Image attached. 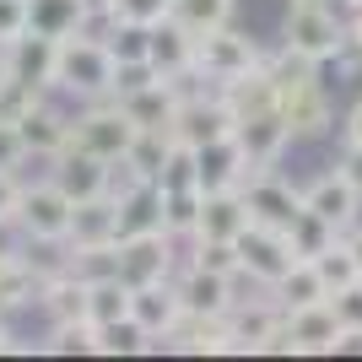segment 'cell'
Masks as SVG:
<instances>
[{
	"mask_svg": "<svg viewBox=\"0 0 362 362\" xmlns=\"http://www.w3.org/2000/svg\"><path fill=\"white\" fill-rule=\"evenodd\" d=\"M341 173H346V179H351V189L362 195V146H351V141H346V157H341Z\"/></svg>",
	"mask_w": 362,
	"mask_h": 362,
	"instance_id": "cell-47",
	"label": "cell"
},
{
	"mask_svg": "<svg viewBox=\"0 0 362 362\" xmlns=\"http://www.w3.org/2000/svg\"><path fill=\"white\" fill-rule=\"evenodd\" d=\"M151 346H157V341H151L130 314L114 319V325H98V351H103V357H136V351H151Z\"/></svg>",
	"mask_w": 362,
	"mask_h": 362,
	"instance_id": "cell-34",
	"label": "cell"
},
{
	"mask_svg": "<svg viewBox=\"0 0 362 362\" xmlns=\"http://www.w3.org/2000/svg\"><path fill=\"white\" fill-rule=\"evenodd\" d=\"M81 16H87V0H28V33L54 38V44L81 28Z\"/></svg>",
	"mask_w": 362,
	"mask_h": 362,
	"instance_id": "cell-27",
	"label": "cell"
},
{
	"mask_svg": "<svg viewBox=\"0 0 362 362\" xmlns=\"http://www.w3.org/2000/svg\"><path fill=\"white\" fill-rule=\"evenodd\" d=\"M195 44H200V33H189L179 16H168V22L151 28V65H157L163 76L195 71Z\"/></svg>",
	"mask_w": 362,
	"mask_h": 362,
	"instance_id": "cell-20",
	"label": "cell"
},
{
	"mask_svg": "<svg viewBox=\"0 0 362 362\" xmlns=\"http://www.w3.org/2000/svg\"><path fill=\"white\" fill-rule=\"evenodd\" d=\"M71 211H76V200L54 179L22 184V195H16V222H22L28 243H65L71 238Z\"/></svg>",
	"mask_w": 362,
	"mask_h": 362,
	"instance_id": "cell-5",
	"label": "cell"
},
{
	"mask_svg": "<svg viewBox=\"0 0 362 362\" xmlns=\"http://www.w3.org/2000/svg\"><path fill=\"white\" fill-rule=\"evenodd\" d=\"M151 227H163V189L141 184L136 195L119 200V238H136V233H151Z\"/></svg>",
	"mask_w": 362,
	"mask_h": 362,
	"instance_id": "cell-30",
	"label": "cell"
},
{
	"mask_svg": "<svg viewBox=\"0 0 362 362\" xmlns=\"http://www.w3.org/2000/svg\"><path fill=\"white\" fill-rule=\"evenodd\" d=\"M49 351L54 357H92L98 351V325L92 319H65V325H54V335H49Z\"/></svg>",
	"mask_w": 362,
	"mask_h": 362,
	"instance_id": "cell-39",
	"label": "cell"
},
{
	"mask_svg": "<svg viewBox=\"0 0 362 362\" xmlns=\"http://www.w3.org/2000/svg\"><path fill=\"white\" fill-rule=\"evenodd\" d=\"M87 298H92V281H81L76 271H49L44 287H38V308L49 314V325H65V319H87Z\"/></svg>",
	"mask_w": 362,
	"mask_h": 362,
	"instance_id": "cell-18",
	"label": "cell"
},
{
	"mask_svg": "<svg viewBox=\"0 0 362 362\" xmlns=\"http://www.w3.org/2000/svg\"><path fill=\"white\" fill-rule=\"evenodd\" d=\"M281 319H287V308L276 303V292H271V303L238 298L233 308H227V335H233V351H265V341L281 330Z\"/></svg>",
	"mask_w": 362,
	"mask_h": 362,
	"instance_id": "cell-14",
	"label": "cell"
},
{
	"mask_svg": "<svg viewBox=\"0 0 362 362\" xmlns=\"http://www.w3.org/2000/svg\"><path fill=\"white\" fill-rule=\"evenodd\" d=\"M130 314V287L119 276L114 281H92V298H87V319L92 325H114V319Z\"/></svg>",
	"mask_w": 362,
	"mask_h": 362,
	"instance_id": "cell-37",
	"label": "cell"
},
{
	"mask_svg": "<svg viewBox=\"0 0 362 362\" xmlns=\"http://www.w3.org/2000/svg\"><path fill=\"white\" fill-rule=\"evenodd\" d=\"M119 281L146 287V281H173V233L151 227L136 238H119Z\"/></svg>",
	"mask_w": 362,
	"mask_h": 362,
	"instance_id": "cell-8",
	"label": "cell"
},
{
	"mask_svg": "<svg viewBox=\"0 0 362 362\" xmlns=\"http://www.w3.org/2000/svg\"><path fill=\"white\" fill-rule=\"evenodd\" d=\"M130 319H136L151 341H168V335H173V325L184 319L179 287H173V281H146V287H130Z\"/></svg>",
	"mask_w": 362,
	"mask_h": 362,
	"instance_id": "cell-12",
	"label": "cell"
},
{
	"mask_svg": "<svg viewBox=\"0 0 362 362\" xmlns=\"http://www.w3.org/2000/svg\"><path fill=\"white\" fill-rule=\"evenodd\" d=\"M271 292H276V303H281L287 314H292V308H308V303H325V298H330V287H325V276H319L314 259H298V265H292Z\"/></svg>",
	"mask_w": 362,
	"mask_h": 362,
	"instance_id": "cell-29",
	"label": "cell"
},
{
	"mask_svg": "<svg viewBox=\"0 0 362 362\" xmlns=\"http://www.w3.org/2000/svg\"><path fill=\"white\" fill-rule=\"evenodd\" d=\"M103 157H92L81 146H65L54 157V184H60L71 200H87V195H103Z\"/></svg>",
	"mask_w": 362,
	"mask_h": 362,
	"instance_id": "cell-24",
	"label": "cell"
},
{
	"mask_svg": "<svg viewBox=\"0 0 362 362\" xmlns=\"http://www.w3.org/2000/svg\"><path fill=\"white\" fill-rule=\"evenodd\" d=\"M200 200H206V189H163V227L173 238H195Z\"/></svg>",
	"mask_w": 362,
	"mask_h": 362,
	"instance_id": "cell-33",
	"label": "cell"
},
{
	"mask_svg": "<svg viewBox=\"0 0 362 362\" xmlns=\"http://www.w3.org/2000/svg\"><path fill=\"white\" fill-rule=\"evenodd\" d=\"M0 71H6V49H0Z\"/></svg>",
	"mask_w": 362,
	"mask_h": 362,
	"instance_id": "cell-55",
	"label": "cell"
},
{
	"mask_svg": "<svg viewBox=\"0 0 362 362\" xmlns=\"http://www.w3.org/2000/svg\"><path fill=\"white\" fill-rule=\"evenodd\" d=\"M330 308H335V319H341V330H362V276L351 287L330 292Z\"/></svg>",
	"mask_w": 362,
	"mask_h": 362,
	"instance_id": "cell-44",
	"label": "cell"
},
{
	"mask_svg": "<svg viewBox=\"0 0 362 362\" xmlns=\"http://www.w3.org/2000/svg\"><path fill=\"white\" fill-rule=\"evenodd\" d=\"M233 136L243 141V151H249V163H255V168H276V157H281L287 141H292V124L281 119V108H271V114L238 119V124H233Z\"/></svg>",
	"mask_w": 362,
	"mask_h": 362,
	"instance_id": "cell-17",
	"label": "cell"
},
{
	"mask_svg": "<svg viewBox=\"0 0 362 362\" xmlns=\"http://www.w3.org/2000/svg\"><path fill=\"white\" fill-rule=\"evenodd\" d=\"M195 168H200V189L206 195L211 189H238L255 173V163H249V151H243L238 136H216L206 146H195Z\"/></svg>",
	"mask_w": 362,
	"mask_h": 362,
	"instance_id": "cell-10",
	"label": "cell"
},
{
	"mask_svg": "<svg viewBox=\"0 0 362 362\" xmlns=\"http://www.w3.org/2000/svg\"><path fill=\"white\" fill-rule=\"evenodd\" d=\"M341 243L351 249V259H357V271H362V227H346V233H341Z\"/></svg>",
	"mask_w": 362,
	"mask_h": 362,
	"instance_id": "cell-50",
	"label": "cell"
},
{
	"mask_svg": "<svg viewBox=\"0 0 362 362\" xmlns=\"http://www.w3.org/2000/svg\"><path fill=\"white\" fill-rule=\"evenodd\" d=\"M303 211L325 216L330 227H357V211H362V195L351 189V179L341 173V168H330V173H319L308 189H303Z\"/></svg>",
	"mask_w": 362,
	"mask_h": 362,
	"instance_id": "cell-11",
	"label": "cell"
},
{
	"mask_svg": "<svg viewBox=\"0 0 362 362\" xmlns=\"http://www.w3.org/2000/svg\"><path fill=\"white\" fill-rule=\"evenodd\" d=\"M292 6H330V0H292Z\"/></svg>",
	"mask_w": 362,
	"mask_h": 362,
	"instance_id": "cell-54",
	"label": "cell"
},
{
	"mask_svg": "<svg viewBox=\"0 0 362 362\" xmlns=\"http://www.w3.org/2000/svg\"><path fill=\"white\" fill-rule=\"evenodd\" d=\"M287 335H292V351H341V319H335L330 298L325 303H308V308H292L287 314Z\"/></svg>",
	"mask_w": 362,
	"mask_h": 362,
	"instance_id": "cell-16",
	"label": "cell"
},
{
	"mask_svg": "<svg viewBox=\"0 0 362 362\" xmlns=\"http://www.w3.org/2000/svg\"><path fill=\"white\" fill-rule=\"evenodd\" d=\"M16 130L28 141V157H49V163H54V157L71 146V119H65L60 108H49V103H38L28 119H16Z\"/></svg>",
	"mask_w": 362,
	"mask_h": 362,
	"instance_id": "cell-22",
	"label": "cell"
},
{
	"mask_svg": "<svg viewBox=\"0 0 362 362\" xmlns=\"http://www.w3.org/2000/svg\"><path fill=\"white\" fill-rule=\"evenodd\" d=\"M346 141L362 146V103H351V114H346Z\"/></svg>",
	"mask_w": 362,
	"mask_h": 362,
	"instance_id": "cell-49",
	"label": "cell"
},
{
	"mask_svg": "<svg viewBox=\"0 0 362 362\" xmlns=\"http://www.w3.org/2000/svg\"><path fill=\"white\" fill-rule=\"evenodd\" d=\"M114 16L119 22H141V28H157L173 16V0H114Z\"/></svg>",
	"mask_w": 362,
	"mask_h": 362,
	"instance_id": "cell-43",
	"label": "cell"
},
{
	"mask_svg": "<svg viewBox=\"0 0 362 362\" xmlns=\"http://www.w3.org/2000/svg\"><path fill=\"white\" fill-rule=\"evenodd\" d=\"M65 271H76L81 281H114L119 276V238L114 243H71Z\"/></svg>",
	"mask_w": 362,
	"mask_h": 362,
	"instance_id": "cell-31",
	"label": "cell"
},
{
	"mask_svg": "<svg viewBox=\"0 0 362 362\" xmlns=\"http://www.w3.org/2000/svg\"><path fill=\"white\" fill-rule=\"evenodd\" d=\"M255 65H265V54H259V44L249 38V33H233V22H227V28L200 33V44H195V71L206 76V81L227 87V81L249 76Z\"/></svg>",
	"mask_w": 362,
	"mask_h": 362,
	"instance_id": "cell-6",
	"label": "cell"
},
{
	"mask_svg": "<svg viewBox=\"0 0 362 362\" xmlns=\"http://www.w3.org/2000/svg\"><path fill=\"white\" fill-rule=\"evenodd\" d=\"M271 76H276V108L292 124V136H325L330 130V98L314 76V60L281 49V60H271Z\"/></svg>",
	"mask_w": 362,
	"mask_h": 362,
	"instance_id": "cell-1",
	"label": "cell"
},
{
	"mask_svg": "<svg viewBox=\"0 0 362 362\" xmlns=\"http://www.w3.org/2000/svg\"><path fill=\"white\" fill-rule=\"evenodd\" d=\"M157 189H200V168H195V146L189 141H173L163 157V168H157Z\"/></svg>",
	"mask_w": 362,
	"mask_h": 362,
	"instance_id": "cell-35",
	"label": "cell"
},
{
	"mask_svg": "<svg viewBox=\"0 0 362 362\" xmlns=\"http://www.w3.org/2000/svg\"><path fill=\"white\" fill-rule=\"evenodd\" d=\"M16 195H22V184H16L11 173H6V168H0V216H6V211H16Z\"/></svg>",
	"mask_w": 362,
	"mask_h": 362,
	"instance_id": "cell-48",
	"label": "cell"
},
{
	"mask_svg": "<svg viewBox=\"0 0 362 362\" xmlns=\"http://www.w3.org/2000/svg\"><path fill=\"white\" fill-rule=\"evenodd\" d=\"M346 33H351V49H362V11L346 16Z\"/></svg>",
	"mask_w": 362,
	"mask_h": 362,
	"instance_id": "cell-51",
	"label": "cell"
},
{
	"mask_svg": "<svg viewBox=\"0 0 362 362\" xmlns=\"http://www.w3.org/2000/svg\"><path fill=\"white\" fill-rule=\"evenodd\" d=\"M287 238H292V249H298V259H319L335 238H341V227H330L325 216H314V211H298L292 227H287Z\"/></svg>",
	"mask_w": 362,
	"mask_h": 362,
	"instance_id": "cell-32",
	"label": "cell"
},
{
	"mask_svg": "<svg viewBox=\"0 0 362 362\" xmlns=\"http://www.w3.org/2000/svg\"><path fill=\"white\" fill-rule=\"evenodd\" d=\"M362 11V0H346V16H357Z\"/></svg>",
	"mask_w": 362,
	"mask_h": 362,
	"instance_id": "cell-53",
	"label": "cell"
},
{
	"mask_svg": "<svg viewBox=\"0 0 362 362\" xmlns=\"http://www.w3.org/2000/svg\"><path fill=\"white\" fill-rule=\"evenodd\" d=\"M292 265H298V249H292L287 227L249 222L238 233V276H249V281H259V287H276Z\"/></svg>",
	"mask_w": 362,
	"mask_h": 362,
	"instance_id": "cell-7",
	"label": "cell"
},
{
	"mask_svg": "<svg viewBox=\"0 0 362 362\" xmlns=\"http://www.w3.org/2000/svg\"><path fill=\"white\" fill-rule=\"evenodd\" d=\"M124 103V114L141 124V130H173V119H179V92H173V81H151V87H141V92H124L119 98Z\"/></svg>",
	"mask_w": 362,
	"mask_h": 362,
	"instance_id": "cell-21",
	"label": "cell"
},
{
	"mask_svg": "<svg viewBox=\"0 0 362 362\" xmlns=\"http://www.w3.org/2000/svg\"><path fill=\"white\" fill-rule=\"evenodd\" d=\"M189 265H200V271H222V276H238V243H227V238H195Z\"/></svg>",
	"mask_w": 362,
	"mask_h": 362,
	"instance_id": "cell-42",
	"label": "cell"
},
{
	"mask_svg": "<svg viewBox=\"0 0 362 362\" xmlns=\"http://www.w3.org/2000/svg\"><path fill=\"white\" fill-rule=\"evenodd\" d=\"M44 276H49V271H33V259H28V255L0 259V308L11 314V308H28V303H38Z\"/></svg>",
	"mask_w": 362,
	"mask_h": 362,
	"instance_id": "cell-28",
	"label": "cell"
},
{
	"mask_svg": "<svg viewBox=\"0 0 362 362\" xmlns=\"http://www.w3.org/2000/svg\"><path fill=\"white\" fill-rule=\"evenodd\" d=\"M233 281H238V276H222V271H200V265H189V271L173 281V287H179V298H184V314H211V319H227V308L238 303Z\"/></svg>",
	"mask_w": 362,
	"mask_h": 362,
	"instance_id": "cell-15",
	"label": "cell"
},
{
	"mask_svg": "<svg viewBox=\"0 0 362 362\" xmlns=\"http://www.w3.org/2000/svg\"><path fill=\"white\" fill-rule=\"evenodd\" d=\"M136 141H141V124L124 114L119 98H98V103H87V108L71 119V146L92 151V157H103V163L130 157V146H136Z\"/></svg>",
	"mask_w": 362,
	"mask_h": 362,
	"instance_id": "cell-3",
	"label": "cell"
},
{
	"mask_svg": "<svg viewBox=\"0 0 362 362\" xmlns=\"http://www.w3.org/2000/svg\"><path fill=\"white\" fill-rule=\"evenodd\" d=\"M44 103V87L38 81H22V76H11V71H0V119H28L33 108Z\"/></svg>",
	"mask_w": 362,
	"mask_h": 362,
	"instance_id": "cell-36",
	"label": "cell"
},
{
	"mask_svg": "<svg viewBox=\"0 0 362 362\" xmlns=\"http://www.w3.org/2000/svg\"><path fill=\"white\" fill-rule=\"evenodd\" d=\"M281 49L303 54V60H341L351 49V33H346V16H335L330 6H287V28H281Z\"/></svg>",
	"mask_w": 362,
	"mask_h": 362,
	"instance_id": "cell-4",
	"label": "cell"
},
{
	"mask_svg": "<svg viewBox=\"0 0 362 362\" xmlns=\"http://www.w3.org/2000/svg\"><path fill=\"white\" fill-rule=\"evenodd\" d=\"M22 163H28V141H22V130H16L11 119H0V168L16 173Z\"/></svg>",
	"mask_w": 362,
	"mask_h": 362,
	"instance_id": "cell-45",
	"label": "cell"
},
{
	"mask_svg": "<svg viewBox=\"0 0 362 362\" xmlns=\"http://www.w3.org/2000/svg\"><path fill=\"white\" fill-rule=\"evenodd\" d=\"M54 87L81 98V103L114 98V54H108L103 38H87V33L60 38L54 44Z\"/></svg>",
	"mask_w": 362,
	"mask_h": 362,
	"instance_id": "cell-2",
	"label": "cell"
},
{
	"mask_svg": "<svg viewBox=\"0 0 362 362\" xmlns=\"http://www.w3.org/2000/svg\"><path fill=\"white\" fill-rule=\"evenodd\" d=\"M28 33V0H0V49Z\"/></svg>",
	"mask_w": 362,
	"mask_h": 362,
	"instance_id": "cell-46",
	"label": "cell"
},
{
	"mask_svg": "<svg viewBox=\"0 0 362 362\" xmlns=\"http://www.w3.org/2000/svg\"><path fill=\"white\" fill-rule=\"evenodd\" d=\"M233 108H227V98H222V87L206 98H189V103H179V119H173V136L179 141H189V146H206V141H216V136H233Z\"/></svg>",
	"mask_w": 362,
	"mask_h": 362,
	"instance_id": "cell-13",
	"label": "cell"
},
{
	"mask_svg": "<svg viewBox=\"0 0 362 362\" xmlns=\"http://www.w3.org/2000/svg\"><path fill=\"white\" fill-rule=\"evenodd\" d=\"M6 71L22 81H38V87H54V38L22 33L16 44H6Z\"/></svg>",
	"mask_w": 362,
	"mask_h": 362,
	"instance_id": "cell-26",
	"label": "cell"
},
{
	"mask_svg": "<svg viewBox=\"0 0 362 362\" xmlns=\"http://www.w3.org/2000/svg\"><path fill=\"white\" fill-rule=\"evenodd\" d=\"M119 238V206L108 195H87V200H76V211H71V238L65 243H114Z\"/></svg>",
	"mask_w": 362,
	"mask_h": 362,
	"instance_id": "cell-25",
	"label": "cell"
},
{
	"mask_svg": "<svg viewBox=\"0 0 362 362\" xmlns=\"http://www.w3.org/2000/svg\"><path fill=\"white\" fill-rule=\"evenodd\" d=\"M222 98H227V108H233V119H255V114H271V108H276V76H271V60L255 65V71L238 76V81H227Z\"/></svg>",
	"mask_w": 362,
	"mask_h": 362,
	"instance_id": "cell-23",
	"label": "cell"
},
{
	"mask_svg": "<svg viewBox=\"0 0 362 362\" xmlns=\"http://www.w3.org/2000/svg\"><path fill=\"white\" fill-rule=\"evenodd\" d=\"M314 265H319V276H325V287H330V292H341V287H351V281H357V259H351V249H346V243H341V238H335L330 243V249H325V255H319L314 259Z\"/></svg>",
	"mask_w": 362,
	"mask_h": 362,
	"instance_id": "cell-41",
	"label": "cell"
},
{
	"mask_svg": "<svg viewBox=\"0 0 362 362\" xmlns=\"http://www.w3.org/2000/svg\"><path fill=\"white\" fill-rule=\"evenodd\" d=\"M238 189H243L249 216H255V222H265V227H292V216L303 211V189L281 184L271 168H255V173H249Z\"/></svg>",
	"mask_w": 362,
	"mask_h": 362,
	"instance_id": "cell-9",
	"label": "cell"
},
{
	"mask_svg": "<svg viewBox=\"0 0 362 362\" xmlns=\"http://www.w3.org/2000/svg\"><path fill=\"white\" fill-rule=\"evenodd\" d=\"M173 16L189 33H211V28L233 22V0H173Z\"/></svg>",
	"mask_w": 362,
	"mask_h": 362,
	"instance_id": "cell-38",
	"label": "cell"
},
{
	"mask_svg": "<svg viewBox=\"0 0 362 362\" xmlns=\"http://www.w3.org/2000/svg\"><path fill=\"white\" fill-rule=\"evenodd\" d=\"M108 54H114V65L151 60V28H141V22H114V33H108Z\"/></svg>",
	"mask_w": 362,
	"mask_h": 362,
	"instance_id": "cell-40",
	"label": "cell"
},
{
	"mask_svg": "<svg viewBox=\"0 0 362 362\" xmlns=\"http://www.w3.org/2000/svg\"><path fill=\"white\" fill-rule=\"evenodd\" d=\"M0 351H16L11 346V330H6V308H0Z\"/></svg>",
	"mask_w": 362,
	"mask_h": 362,
	"instance_id": "cell-52",
	"label": "cell"
},
{
	"mask_svg": "<svg viewBox=\"0 0 362 362\" xmlns=\"http://www.w3.org/2000/svg\"><path fill=\"white\" fill-rule=\"evenodd\" d=\"M249 222H255V216H249V206H243V189H211V195L200 200L195 238H227V243H238V233Z\"/></svg>",
	"mask_w": 362,
	"mask_h": 362,
	"instance_id": "cell-19",
	"label": "cell"
}]
</instances>
